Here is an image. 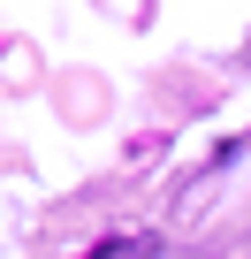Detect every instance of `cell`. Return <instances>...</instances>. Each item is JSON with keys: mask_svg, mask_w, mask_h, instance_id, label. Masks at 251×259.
I'll return each instance as SVG.
<instances>
[{"mask_svg": "<svg viewBox=\"0 0 251 259\" xmlns=\"http://www.w3.org/2000/svg\"><path fill=\"white\" fill-rule=\"evenodd\" d=\"M153 251H160L153 236H107V244H99V251H84V259H153Z\"/></svg>", "mask_w": 251, "mask_h": 259, "instance_id": "cell-1", "label": "cell"}]
</instances>
